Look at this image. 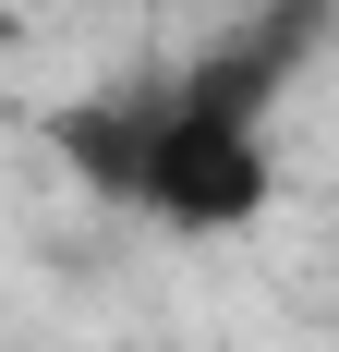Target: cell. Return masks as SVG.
<instances>
[{
	"label": "cell",
	"instance_id": "obj_2",
	"mask_svg": "<svg viewBox=\"0 0 339 352\" xmlns=\"http://www.w3.org/2000/svg\"><path fill=\"white\" fill-rule=\"evenodd\" d=\"M327 12H339V0H267V36H279V49H303Z\"/></svg>",
	"mask_w": 339,
	"mask_h": 352
},
{
	"label": "cell",
	"instance_id": "obj_1",
	"mask_svg": "<svg viewBox=\"0 0 339 352\" xmlns=\"http://www.w3.org/2000/svg\"><path fill=\"white\" fill-rule=\"evenodd\" d=\"M279 73H291V49L255 25V36H231V49H206L182 73L121 85V98H73L49 122V146L109 207L158 219L182 243H218V231H255L279 207V134H267Z\"/></svg>",
	"mask_w": 339,
	"mask_h": 352
}]
</instances>
